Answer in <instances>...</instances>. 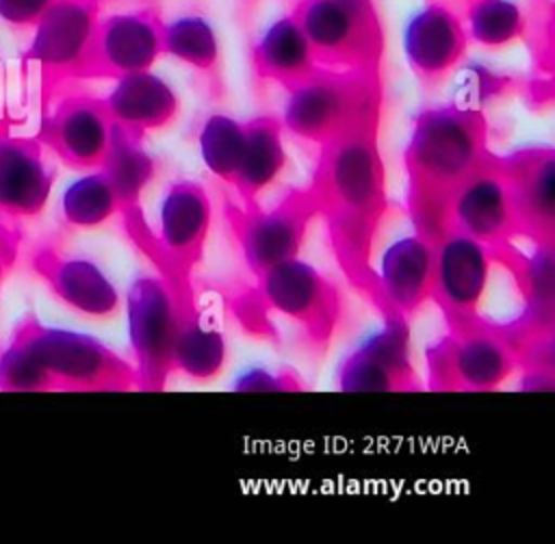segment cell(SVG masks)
Instances as JSON below:
<instances>
[{
    "instance_id": "5bb4252c",
    "label": "cell",
    "mask_w": 555,
    "mask_h": 544,
    "mask_svg": "<svg viewBox=\"0 0 555 544\" xmlns=\"http://www.w3.org/2000/svg\"><path fill=\"white\" fill-rule=\"evenodd\" d=\"M343 392H412L423 390L410 353V321L388 319L384 329L353 349L336 371Z\"/></svg>"
},
{
    "instance_id": "5b68a950",
    "label": "cell",
    "mask_w": 555,
    "mask_h": 544,
    "mask_svg": "<svg viewBox=\"0 0 555 544\" xmlns=\"http://www.w3.org/2000/svg\"><path fill=\"white\" fill-rule=\"evenodd\" d=\"M128 238L156 267L158 277H193L204 258L210 230V197L197 182H173L160 202L158 234L152 232L143 210L121 217Z\"/></svg>"
},
{
    "instance_id": "7402d4cb",
    "label": "cell",
    "mask_w": 555,
    "mask_h": 544,
    "mask_svg": "<svg viewBox=\"0 0 555 544\" xmlns=\"http://www.w3.org/2000/svg\"><path fill=\"white\" fill-rule=\"evenodd\" d=\"M102 100L111 121L139 137L165 128L178 115L176 91L150 69L115 78V87Z\"/></svg>"
},
{
    "instance_id": "f546056e",
    "label": "cell",
    "mask_w": 555,
    "mask_h": 544,
    "mask_svg": "<svg viewBox=\"0 0 555 544\" xmlns=\"http://www.w3.org/2000/svg\"><path fill=\"white\" fill-rule=\"evenodd\" d=\"M468 33L481 46L509 43L522 33V13L509 0H475L468 11Z\"/></svg>"
},
{
    "instance_id": "52a82bcc",
    "label": "cell",
    "mask_w": 555,
    "mask_h": 544,
    "mask_svg": "<svg viewBox=\"0 0 555 544\" xmlns=\"http://www.w3.org/2000/svg\"><path fill=\"white\" fill-rule=\"evenodd\" d=\"M293 17L321 67L377 74L382 28L371 0H301Z\"/></svg>"
},
{
    "instance_id": "1f68e13d",
    "label": "cell",
    "mask_w": 555,
    "mask_h": 544,
    "mask_svg": "<svg viewBox=\"0 0 555 544\" xmlns=\"http://www.w3.org/2000/svg\"><path fill=\"white\" fill-rule=\"evenodd\" d=\"M234 390H243V392H269V390H304V384L299 381V377L295 373H280L273 375L264 368H256L249 371L247 375H243L236 384Z\"/></svg>"
},
{
    "instance_id": "ffe728a7",
    "label": "cell",
    "mask_w": 555,
    "mask_h": 544,
    "mask_svg": "<svg viewBox=\"0 0 555 544\" xmlns=\"http://www.w3.org/2000/svg\"><path fill=\"white\" fill-rule=\"evenodd\" d=\"M377 275L388 319L412 321L431 301L434 243L418 234L395 241L384 251Z\"/></svg>"
},
{
    "instance_id": "836d02e7",
    "label": "cell",
    "mask_w": 555,
    "mask_h": 544,
    "mask_svg": "<svg viewBox=\"0 0 555 544\" xmlns=\"http://www.w3.org/2000/svg\"><path fill=\"white\" fill-rule=\"evenodd\" d=\"M22 245V228L15 221H7L0 217V290L4 280L13 271Z\"/></svg>"
},
{
    "instance_id": "8fae6325",
    "label": "cell",
    "mask_w": 555,
    "mask_h": 544,
    "mask_svg": "<svg viewBox=\"0 0 555 544\" xmlns=\"http://www.w3.org/2000/svg\"><path fill=\"white\" fill-rule=\"evenodd\" d=\"M492 264L490 249L462 232L449 230L434 243L431 301L442 312L449 332L473 327L483 319L479 303Z\"/></svg>"
},
{
    "instance_id": "d6a6232c",
    "label": "cell",
    "mask_w": 555,
    "mask_h": 544,
    "mask_svg": "<svg viewBox=\"0 0 555 544\" xmlns=\"http://www.w3.org/2000/svg\"><path fill=\"white\" fill-rule=\"evenodd\" d=\"M56 0H0V20L11 26H33Z\"/></svg>"
},
{
    "instance_id": "83f0119b",
    "label": "cell",
    "mask_w": 555,
    "mask_h": 544,
    "mask_svg": "<svg viewBox=\"0 0 555 544\" xmlns=\"http://www.w3.org/2000/svg\"><path fill=\"white\" fill-rule=\"evenodd\" d=\"M163 52L202 72H210L219 61L217 35L202 15H182L163 24Z\"/></svg>"
},
{
    "instance_id": "484cf974",
    "label": "cell",
    "mask_w": 555,
    "mask_h": 544,
    "mask_svg": "<svg viewBox=\"0 0 555 544\" xmlns=\"http://www.w3.org/2000/svg\"><path fill=\"white\" fill-rule=\"evenodd\" d=\"M228 351L223 334L204 323V316L178 325L173 366L195 381H208L223 371Z\"/></svg>"
},
{
    "instance_id": "4fadbf2b",
    "label": "cell",
    "mask_w": 555,
    "mask_h": 544,
    "mask_svg": "<svg viewBox=\"0 0 555 544\" xmlns=\"http://www.w3.org/2000/svg\"><path fill=\"white\" fill-rule=\"evenodd\" d=\"M503 180L520 230L533 247H555V150L525 147L505 156H488Z\"/></svg>"
},
{
    "instance_id": "44dd1931",
    "label": "cell",
    "mask_w": 555,
    "mask_h": 544,
    "mask_svg": "<svg viewBox=\"0 0 555 544\" xmlns=\"http://www.w3.org/2000/svg\"><path fill=\"white\" fill-rule=\"evenodd\" d=\"M466 48V30L442 4L423 7L403 33V50L412 72L429 85L440 82L460 63Z\"/></svg>"
},
{
    "instance_id": "7c38bea8",
    "label": "cell",
    "mask_w": 555,
    "mask_h": 544,
    "mask_svg": "<svg viewBox=\"0 0 555 544\" xmlns=\"http://www.w3.org/2000/svg\"><path fill=\"white\" fill-rule=\"evenodd\" d=\"M95 24V0H56L33 24L35 33L24 52V65L39 69L46 93L69 78H82Z\"/></svg>"
},
{
    "instance_id": "2e32d148",
    "label": "cell",
    "mask_w": 555,
    "mask_h": 544,
    "mask_svg": "<svg viewBox=\"0 0 555 544\" xmlns=\"http://www.w3.org/2000/svg\"><path fill=\"white\" fill-rule=\"evenodd\" d=\"M111 115L102 98L67 95L41 119L35 134L72 169H98L111 139Z\"/></svg>"
},
{
    "instance_id": "d4e9b609",
    "label": "cell",
    "mask_w": 555,
    "mask_h": 544,
    "mask_svg": "<svg viewBox=\"0 0 555 544\" xmlns=\"http://www.w3.org/2000/svg\"><path fill=\"white\" fill-rule=\"evenodd\" d=\"M98 169L104 171L115 191L117 215L124 217L141 208L143 189L154 178V160L143 147V137L113 124L108 147Z\"/></svg>"
},
{
    "instance_id": "9a60e30c",
    "label": "cell",
    "mask_w": 555,
    "mask_h": 544,
    "mask_svg": "<svg viewBox=\"0 0 555 544\" xmlns=\"http://www.w3.org/2000/svg\"><path fill=\"white\" fill-rule=\"evenodd\" d=\"M163 54V22L150 11L98 20L82 78H119L150 69Z\"/></svg>"
},
{
    "instance_id": "ac0fdd59",
    "label": "cell",
    "mask_w": 555,
    "mask_h": 544,
    "mask_svg": "<svg viewBox=\"0 0 555 544\" xmlns=\"http://www.w3.org/2000/svg\"><path fill=\"white\" fill-rule=\"evenodd\" d=\"M54 169L37 137H20L0 128V217L7 221L35 219L43 212Z\"/></svg>"
},
{
    "instance_id": "cb8c5ba5",
    "label": "cell",
    "mask_w": 555,
    "mask_h": 544,
    "mask_svg": "<svg viewBox=\"0 0 555 544\" xmlns=\"http://www.w3.org/2000/svg\"><path fill=\"white\" fill-rule=\"evenodd\" d=\"M251 59L260 78L282 85L286 91L321 69L293 15L280 17L262 33Z\"/></svg>"
},
{
    "instance_id": "3957f363",
    "label": "cell",
    "mask_w": 555,
    "mask_h": 544,
    "mask_svg": "<svg viewBox=\"0 0 555 544\" xmlns=\"http://www.w3.org/2000/svg\"><path fill=\"white\" fill-rule=\"evenodd\" d=\"M232 312L251 334H262L271 314L295 327L297 345L323 355L345 319L338 284L299 256L273 264L232 301Z\"/></svg>"
},
{
    "instance_id": "277c9868",
    "label": "cell",
    "mask_w": 555,
    "mask_h": 544,
    "mask_svg": "<svg viewBox=\"0 0 555 544\" xmlns=\"http://www.w3.org/2000/svg\"><path fill=\"white\" fill-rule=\"evenodd\" d=\"M11 338L20 342L63 392H128L137 390L134 364L102 340L43 325L35 314L22 316Z\"/></svg>"
},
{
    "instance_id": "f1b7e54d",
    "label": "cell",
    "mask_w": 555,
    "mask_h": 544,
    "mask_svg": "<svg viewBox=\"0 0 555 544\" xmlns=\"http://www.w3.org/2000/svg\"><path fill=\"white\" fill-rule=\"evenodd\" d=\"M245 145V124L225 117L212 115L204 121L199 130V152L202 160L212 176L223 182H232L236 167L241 163Z\"/></svg>"
},
{
    "instance_id": "8992f818",
    "label": "cell",
    "mask_w": 555,
    "mask_h": 544,
    "mask_svg": "<svg viewBox=\"0 0 555 544\" xmlns=\"http://www.w3.org/2000/svg\"><path fill=\"white\" fill-rule=\"evenodd\" d=\"M286 93L282 126L317 145L343 134L364 117L379 113L382 106L375 72L321 67Z\"/></svg>"
},
{
    "instance_id": "e0dca14e",
    "label": "cell",
    "mask_w": 555,
    "mask_h": 544,
    "mask_svg": "<svg viewBox=\"0 0 555 544\" xmlns=\"http://www.w3.org/2000/svg\"><path fill=\"white\" fill-rule=\"evenodd\" d=\"M449 230L475 238L488 247L490 254L522 241L507 189L488 158L455 195Z\"/></svg>"
},
{
    "instance_id": "d6986e66",
    "label": "cell",
    "mask_w": 555,
    "mask_h": 544,
    "mask_svg": "<svg viewBox=\"0 0 555 544\" xmlns=\"http://www.w3.org/2000/svg\"><path fill=\"white\" fill-rule=\"evenodd\" d=\"M30 269L74 312L91 319H111L121 308L113 282L87 258L65 256L50 245H41L30 254Z\"/></svg>"
},
{
    "instance_id": "30bf717a",
    "label": "cell",
    "mask_w": 555,
    "mask_h": 544,
    "mask_svg": "<svg viewBox=\"0 0 555 544\" xmlns=\"http://www.w3.org/2000/svg\"><path fill=\"white\" fill-rule=\"evenodd\" d=\"M128 340L137 390L160 392L173 366L178 319L171 295L158 275L137 277L126 295Z\"/></svg>"
},
{
    "instance_id": "4dcf8cb0",
    "label": "cell",
    "mask_w": 555,
    "mask_h": 544,
    "mask_svg": "<svg viewBox=\"0 0 555 544\" xmlns=\"http://www.w3.org/2000/svg\"><path fill=\"white\" fill-rule=\"evenodd\" d=\"M0 390L2 392H54L52 377L43 366L13 338L0 351Z\"/></svg>"
},
{
    "instance_id": "9c48e42d",
    "label": "cell",
    "mask_w": 555,
    "mask_h": 544,
    "mask_svg": "<svg viewBox=\"0 0 555 544\" xmlns=\"http://www.w3.org/2000/svg\"><path fill=\"white\" fill-rule=\"evenodd\" d=\"M223 217L254 277L278 262L299 256L317 206L308 186L291 189L275 206L223 204Z\"/></svg>"
},
{
    "instance_id": "7a4b0ae2",
    "label": "cell",
    "mask_w": 555,
    "mask_h": 544,
    "mask_svg": "<svg viewBox=\"0 0 555 544\" xmlns=\"http://www.w3.org/2000/svg\"><path fill=\"white\" fill-rule=\"evenodd\" d=\"M488 154V121L479 108L444 104L416 115L403 152L414 234L436 243L449 232L455 195Z\"/></svg>"
},
{
    "instance_id": "6da1fadb",
    "label": "cell",
    "mask_w": 555,
    "mask_h": 544,
    "mask_svg": "<svg viewBox=\"0 0 555 544\" xmlns=\"http://www.w3.org/2000/svg\"><path fill=\"white\" fill-rule=\"evenodd\" d=\"M377 128L379 113L321 143L312 180L306 186L338 269L386 321L390 314L373 264L375 238L390 206Z\"/></svg>"
},
{
    "instance_id": "4316f807",
    "label": "cell",
    "mask_w": 555,
    "mask_h": 544,
    "mask_svg": "<svg viewBox=\"0 0 555 544\" xmlns=\"http://www.w3.org/2000/svg\"><path fill=\"white\" fill-rule=\"evenodd\" d=\"M117 212L115 191L102 169L72 182L61 197V215L72 228H95Z\"/></svg>"
},
{
    "instance_id": "603a6c76",
    "label": "cell",
    "mask_w": 555,
    "mask_h": 544,
    "mask_svg": "<svg viewBox=\"0 0 555 544\" xmlns=\"http://www.w3.org/2000/svg\"><path fill=\"white\" fill-rule=\"evenodd\" d=\"M282 130V121L273 115L245 121L243 154L230 182L236 189L241 206L258 204V195L282 173L286 165Z\"/></svg>"
},
{
    "instance_id": "ba28073f",
    "label": "cell",
    "mask_w": 555,
    "mask_h": 544,
    "mask_svg": "<svg viewBox=\"0 0 555 544\" xmlns=\"http://www.w3.org/2000/svg\"><path fill=\"white\" fill-rule=\"evenodd\" d=\"M427 388L434 392H492L518 368L499 321L449 332L425 351Z\"/></svg>"
}]
</instances>
